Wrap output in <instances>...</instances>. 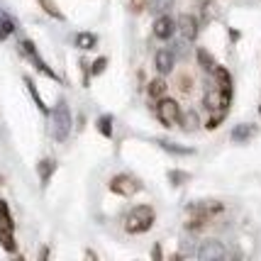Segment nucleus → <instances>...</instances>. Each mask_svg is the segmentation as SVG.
Wrapping results in <instances>:
<instances>
[{
    "mask_svg": "<svg viewBox=\"0 0 261 261\" xmlns=\"http://www.w3.org/2000/svg\"><path fill=\"white\" fill-rule=\"evenodd\" d=\"M222 210H225V205L220 203V200H207V203H200V205H191V217H188V222H186V229H188V232H200V229L207 227Z\"/></svg>",
    "mask_w": 261,
    "mask_h": 261,
    "instance_id": "obj_1",
    "label": "nucleus"
},
{
    "mask_svg": "<svg viewBox=\"0 0 261 261\" xmlns=\"http://www.w3.org/2000/svg\"><path fill=\"white\" fill-rule=\"evenodd\" d=\"M98 132H100L102 137H113V117H110V115L98 117Z\"/></svg>",
    "mask_w": 261,
    "mask_h": 261,
    "instance_id": "obj_22",
    "label": "nucleus"
},
{
    "mask_svg": "<svg viewBox=\"0 0 261 261\" xmlns=\"http://www.w3.org/2000/svg\"><path fill=\"white\" fill-rule=\"evenodd\" d=\"M0 247L8 251V254H15V251H17V242H15V234H12V229L0 227Z\"/></svg>",
    "mask_w": 261,
    "mask_h": 261,
    "instance_id": "obj_13",
    "label": "nucleus"
},
{
    "mask_svg": "<svg viewBox=\"0 0 261 261\" xmlns=\"http://www.w3.org/2000/svg\"><path fill=\"white\" fill-rule=\"evenodd\" d=\"M24 83H27V88H30V93H32V98H34V102H37V108H39L42 113H46V105H44V100L39 98V93H37V88H34L32 79H24Z\"/></svg>",
    "mask_w": 261,
    "mask_h": 261,
    "instance_id": "obj_23",
    "label": "nucleus"
},
{
    "mask_svg": "<svg viewBox=\"0 0 261 261\" xmlns=\"http://www.w3.org/2000/svg\"><path fill=\"white\" fill-rule=\"evenodd\" d=\"M154 222H156V213H154V207L151 205H137L129 210V215L125 220V229L129 234H144L149 229L154 227Z\"/></svg>",
    "mask_w": 261,
    "mask_h": 261,
    "instance_id": "obj_2",
    "label": "nucleus"
},
{
    "mask_svg": "<svg viewBox=\"0 0 261 261\" xmlns=\"http://www.w3.org/2000/svg\"><path fill=\"white\" fill-rule=\"evenodd\" d=\"M259 113H261V108H259Z\"/></svg>",
    "mask_w": 261,
    "mask_h": 261,
    "instance_id": "obj_32",
    "label": "nucleus"
},
{
    "mask_svg": "<svg viewBox=\"0 0 261 261\" xmlns=\"http://www.w3.org/2000/svg\"><path fill=\"white\" fill-rule=\"evenodd\" d=\"M222 117H225V113H220V115H215V117H210V120H207V129H215L217 125H220V122H222Z\"/></svg>",
    "mask_w": 261,
    "mask_h": 261,
    "instance_id": "obj_30",
    "label": "nucleus"
},
{
    "mask_svg": "<svg viewBox=\"0 0 261 261\" xmlns=\"http://www.w3.org/2000/svg\"><path fill=\"white\" fill-rule=\"evenodd\" d=\"M161 147L173 151V154H191V149H183V147H171V142H161Z\"/></svg>",
    "mask_w": 261,
    "mask_h": 261,
    "instance_id": "obj_29",
    "label": "nucleus"
},
{
    "mask_svg": "<svg viewBox=\"0 0 261 261\" xmlns=\"http://www.w3.org/2000/svg\"><path fill=\"white\" fill-rule=\"evenodd\" d=\"M12 32H15V24H12V20H0V42H3V39H8Z\"/></svg>",
    "mask_w": 261,
    "mask_h": 261,
    "instance_id": "obj_24",
    "label": "nucleus"
},
{
    "mask_svg": "<svg viewBox=\"0 0 261 261\" xmlns=\"http://www.w3.org/2000/svg\"><path fill=\"white\" fill-rule=\"evenodd\" d=\"M195 256L203 259V261H215V259H225L227 251H225V247H222L217 239H210V242H205L203 247L195 251Z\"/></svg>",
    "mask_w": 261,
    "mask_h": 261,
    "instance_id": "obj_9",
    "label": "nucleus"
},
{
    "mask_svg": "<svg viewBox=\"0 0 261 261\" xmlns=\"http://www.w3.org/2000/svg\"><path fill=\"white\" fill-rule=\"evenodd\" d=\"M51 135L57 142H66V137L71 135V110L66 100H59L51 110Z\"/></svg>",
    "mask_w": 261,
    "mask_h": 261,
    "instance_id": "obj_3",
    "label": "nucleus"
},
{
    "mask_svg": "<svg viewBox=\"0 0 261 261\" xmlns=\"http://www.w3.org/2000/svg\"><path fill=\"white\" fill-rule=\"evenodd\" d=\"M156 117H159V122L164 127H176L178 122H183L181 105L173 98H159V102H156Z\"/></svg>",
    "mask_w": 261,
    "mask_h": 261,
    "instance_id": "obj_4",
    "label": "nucleus"
},
{
    "mask_svg": "<svg viewBox=\"0 0 261 261\" xmlns=\"http://www.w3.org/2000/svg\"><path fill=\"white\" fill-rule=\"evenodd\" d=\"M151 256H154V259H161V256H164V251H161V247H154V251H151Z\"/></svg>",
    "mask_w": 261,
    "mask_h": 261,
    "instance_id": "obj_31",
    "label": "nucleus"
},
{
    "mask_svg": "<svg viewBox=\"0 0 261 261\" xmlns=\"http://www.w3.org/2000/svg\"><path fill=\"white\" fill-rule=\"evenodd\" d=\"M37 3H39V5H42V10H44L46 15H51L54 20H64V12L57 8V3H54V0H37Z\"/></svg>",
    "mask_w": 261,
    "mask_h": 261,
    "instance_id": "obj_20",
    "label": "nucleus"
},
{
    "mask_svg": "<svg viewBox=\"0 0 261 261\" xmlns=\"http://www.w3.org/2000/svg\"><path fill=\"white\" fill-rule=\"evenodd\" d=\"M149 5V0H129V10L132 12H142Z\"/></svg>",
    "mask_w": 261,
    "mask_h": 261,
    "instance_id": "obj_27",
    "label": "nucleus"
},
{
    "mask_svg": "<svg viewBox=\"0 0 261 261\" xmlns=\"http://www.w3.org/2000/svg\"><path fill=\"white\" fill-rule=\"evenodd\" d=\"M149 8L156 12V15H166L173 8V0H149Z\"/></svg>",
    "mask_w": 261,
    "mask_h": 261,
    "instance_id": "obj_21",
    "label": "nucleus"
},
{
    "mask_svg": "<svg viewBox=\"0 0 261 261\" xmlns=\"http://www.w3.org/2000/svg\"><path fill=\"white\" fill-rule=\"evenodd\" d=\"M147 93L154 98V100H159V98H164L166 95V81H164V76H159V79H154L151 83H149Z\"/></svg>",
    "mask_w": 261,
    "mask_h": 261,
    "instance_id": "obj_16",
    "label": "nucleus"
},
{
    "mask_svg": "<svg viewBox=\"0 0 261 261\" xmlns=\"http://www.w3.org/2000/svg\"><path fill=\"white\" fill-rule=\"evenodd\" d=\"M95 44H98V37L93 32H81L76 37V46L79 49H95Z\"/></svg>",
    "mask_w": 261,
    "mask_h": 261,
    "instance_id": "obj_17",
    "label": "nucleus"
},
{
    "mask_svg": "<svg viewBox=\"0 0 261 261\" xmlns=\"http://www.w3.org/2000/svg\"><path fill=\"white\" fill-rule=\"evenodd\" d=\"M169 181L173 183V186H181L183 181H188V173H186V171H171Z\"/></svg>",
    "mask_w": 261,
    "mask_h": 261,
    "instance_id": "obj_25",
    "label": "nucleus"
},
{
    "mask_svg": "<svg viewBox=\"0 0 261 261\" xmlns=\"http://www.w3.org/2000/svg\"><path fill=\"white\" fill-rule=\"evenodd\" d=\"M178 88H183V93H191L193 91V79H191V76H183V79L178 81Z\"/></svg>",
    "mask_w": 261,
    "mask_h": 261,
    "instance_id": "obj_28",
    "label": "nucleus"
},
{
    "mask_svg": "<svg viewBox=\"0 0 261 261\" xmlns=\"http://www.w3.org/2000/svg\"><path fill=\"white\" fill-rule=\"evenodd\" d=\"M254 135H256V127H254V125H239V127H234V129H232V139H234V142H239V144L249 142Z\"/></svg>",
    "mask_w": 261,
    "mask_h": 261,
    "instance_id": "obj_12",
    "label": "nucleus"
},
{
    "mask_svg": "<svg viewBox=\"0 0 261 261\" xmlns=\"http://www.w3.org/2000/svg\"><path fill=\"white\" fill-rule=\"evenodd\" d=\"M105 66H108V59L105 57L95 59V64H93V76H100L102 71H105Z\"/></svg>",
    "mask_w": 261,
    "mask_h": 261,
    "instance_id": "obj_26",
    "label": "nucleus"
},
{
    "mask_svg": "<svg viewBox=\"0 0 261 261\" xmlns=\"http://www.w3.org/2000/svg\"><path fill=\"white\" fill-rule=\"evenodd\" d=\"M198 20H195L193 15H181L178 20H176V32H181V39L183 42H193L195 37H198Z\"/></svg>",
    "mask_w": 261,
    "mask_h": 261,
    "instance_id": "obj_8",
    "label": "nucleus"
},
{
    "mask_svg": "<svg viewBox=\"0 0 261 261\" xmlns=\"http://www.w3.org/2000/svg\"><path fill=\"white\" fill-rule=\"evenodd\" d=\"M0 227H8V229H15V222H12V215H10V207L5 200H0Z\"/></svg>",
    "mask_w": 261,
    "mask_h": 261,
    "instance_id": "obj_19",
    "label": "nucleus"
},
{
    "mask_svg": "<svg viewBox=\"0 0 261 261\" xmlns=\"http://www.w3.org/2000/svg\"><path fill=\"white\" fill-rule=\"evenodd\" d=\"M110 191L115 195H122V198H132V195L142 191V183L137 181L135 176H129V173H117L110 181Z\"/></svg>",
    "mask_w": 261,
    "mask_h": 261,
    "instance_id": "obj_6",
    "label": "nucleus"
},
{
    "mask_svg": "<svg viewBox=\"0 0 261 261\" xmlns=\"http://www.w3.org/2000/svg\"><path fill=\"white\" fill-rule=\"evenodd\" d=\"M198 64H200V66H203L207 73H210V71H215V66H217L215 59L210 57V51H207V49H203V46L198 49Z\"/></svg>",
    "mask_w": 261,
    "mask_h": 261,
    "instance_id": "obj_18",
    "label": "nucleus"
},
{
    "mask_svg": "<svg viewBox=\"0 0 261 261\" xmlns=\"http://www.w3.org/2000/svg\"><path fill=\"white\" fill-rule=\"evenodd\" d=\"M37 171H39L42 186H46V183H49V178H51V173L57 171V161H54V159H42V161H39V166H37Z\"/></svg>",
    "mask_w": 261,
    "mask_h": 261,
    "instance_id": "obj_14",
    "label": "nucleus"
},
{
    "mask_svg": "<svg viewBox=\"0 0 261 261\" xmlns=\"http://www.w3.org/2000/svg\"><path fill=\"white\" fill-rule=\"evenodd\" d=\"M229 102H232V93L222 91L220 86H213V88L205 91L203 105L207 108V110H213V113H227Z\"/></svg>",
    "mask_w": 261,
    "mask_h": 261,
    "instance_id": "obj_5",
    "label": "nucleus"
},
{
    "mask_svg": "<svg viewBox=\"0 0 261 261\" xmlns=\"http://www.w3.org/2000/svg\"><path fill=\"white\" fill-rule=\"evenodd\" d=\"M215 79H217V86L222 88V91H229L232 93V76H229V71L225 66H215Z\"/></svg>",
    "mask_w": 261,
    "mask_h": 261,
    "instance_id": "obj_15",
    "label": "nucleus"
},
{
    "mask_svg": "<svg viewBox=\"0 0 261 261\" xmlns=\"http://www.w3.org/2000/svg\"><path fill=\"white\" fill-rule=\"evenodd\" d=\"M154 66L159 71V76H169L171 71L176 68V54H173V49L161 46L159 51H156V57H154Z\"/></svg>",
    "mask_w": 261,
    "mask_h": 261,
    "instance_id": "obj_7",
    "label": "nucleus"
},
{
    "mask_svg": "<svg viewBox=\"0 0 261 261\" xmlns=\"http://www.w3.org/2000/svg\"><path fill=\"white\" fill-rule=\"evenodd\" d=\"M20 46H22V54H24V57H27V59H30V61L34 64V66H37V71H42V73H46L49 79H57V73H54V71H51V68H49V66L44 64V59H42L39 54H37V49H34V44L30 42V39H24V42H22Z\"/></svg>",
    "mask_w": 261,
    "mask_h": 261,
    "instance_id": "obj_10",
    "label": "nucleus"
},
{
    "mask_svg": "<svg viewBox=\"0 0 261 261\" xmlns=\"http://www.w3.org/2000/svg\"><path fill=\"white\" fill-rule=\"evenodd\" d=\"M154 34L159 37V39H171L173 34H176V20L169 17V15H159L156 20H154Z\"/></svg>",
    "mask_w": 261,
    "mask_h": 261,
    "instance_id": "obj_11",
    "label": "nucleus"
}]
</instances>
